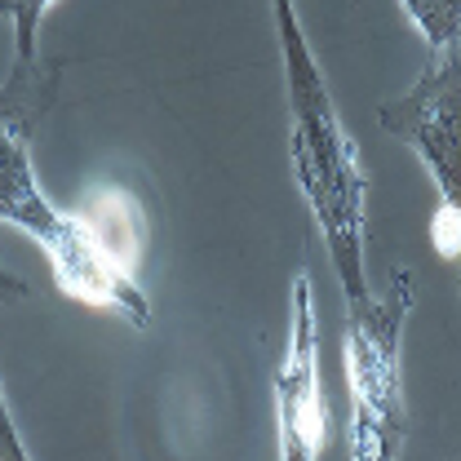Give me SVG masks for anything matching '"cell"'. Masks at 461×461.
Segmentation results:
<instances>
[{"instance_id": "cell-9", "label": "cell", "mask_w": 461, "mask_h": 461, "mask_svg": "<svg viewBox=\"0 0 461 461\" xmlns=\"http://www.w3.org/2000/svg\"><path fill=\"white\" fill-rule=\"evenodd\" d=\"M14 297H32V288L23 285V280H14V276L0 267V302H14Z\"/></svg>"}, {"instance_id": "cell-6", "label": "cell", "mask_w": 461, "mask_h": 461, "mask_svg": "<svg viewBox=\"0 0 461 461\" xmlns=\"http://www.w3.org/2000/svg\"><path fill=\"white\" fill-rule=\"evenodd\" d=\"M400 5L421 32V41L430 45V54H448L461 45V0H400Z\"/></svg>"}, {"instance_id": "cell-4", "label": "cell", "mask_w": 461, "mask_h": 461, "mask_svg": "<svg viewBox=\"0 0 461 461\" xmlns=\"http://www.w3.org/2000/svg\"><path fill=\"white\" fill-rule=\"evenodd\" d=\"M0 222H14L18 230H27L54 262V276H80L94 258V244L80 227V218L58 213L45 200L32 156H27V138L14 133L9 124H0Z\"/></svg>"}, {"instance_id": "cell-2", "label": "cell", "mask_w": 461, "mask_h": 461, "mask_svg": "<svg viewBox=\"0 0 461 461\" xmlns=\"http://www.w3.org/2000/svg\"><path fill=\"white\" fill-rule=\"evenodd\" d=\"M412 311V276L395 271L386 297L346 311V377H350V461H400L408 435L400 342Z\"/></svg>"}, {"instance_id": "cell-3", "label": "cell", "mask_w": 461, "mask_h": 461, "mask_svg": "<svg viewBox=\"0 0 461 461\" xmlns=\"http://www.w3.org/2000/svg\"><path fill=\"white\" fill-rule=\"evenodd\" d=\"M276 421H280V461H320L329 444V408L320 391V329H315V288L311 276L293 280V324L288 350L276 373Z\"/></svg>"}, {"instance_id": "cell-1", "label": "cell", "mask_w": 461, "mask_h": 461, "mask_svg": "<svg viewBox=\"0 0 461 461\" xmlns=\"http://www.w3.org/2000/svg\"><path fill=\"white\" fill-rule=\"evenodd\" d=\"M276 9V32H280V58H285L288 85V156L297 191L306 195L315 222L324 230L329 258L338 267L346 311L364 306L373 293L364 280V230H368V182L359 173L355 142L338 120L333 94L324 85V71L306 45L302 18L293 0H271Z\"/></svg>"}, {"instance_id": "cell-8", "label": "cell", "mask_w": 461, "mask_h": 461, "mask_svg": "<svg viewBox=\"0 0 461 461\" xmlns=\"http://www.w3.org/2000/svg\"><path fill=\"white\" fill-rule=\"evenodd\" d=\"M435 249L448 253L457 262V280H461V204H439L435 218Z\"/></svg>"}, {"instance_id": "cell-7", "label": "cell", "mask_w": 461, "mask_h": 461, "mask_svg": "<svg viewBox=\"0 0 461 461\" xmlns=\"http://www.w3.org/2000/svg\"><path fill=\"white\" fill-rule=\"evenodd\" d=\"M54 0H0V14L14 18V41H18V67L27 62H41L36 54V36H41V23L50 14Z\"/></svg>"}, {"instance_id": "cell-5", "label": "cell", "mask_w": 461, "mask_h": 461, "mask_svg": "<svg viewBox=\"0 0 461 461\" xmlns=\"http://www.w3.org/2000/svg\"><path fill=\"white\" fill-rule=\"evenodd\" d=\"M80 222H85L94 244L112 258L115 267L133 276V262H138L142 240H147V227H142V213H138L133 195L129 191H107L89 213H80Z\"/></svg>"}]
</instances>
